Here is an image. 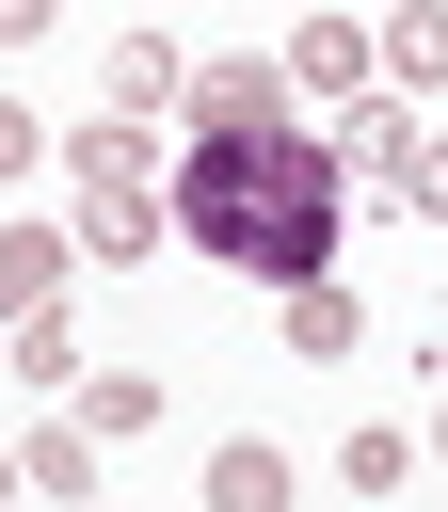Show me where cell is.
<instances>
[{"label": "cell", "mask_w": 448, "mask_h": 512, "mask_svg": "<svg viewBox=\"0 0 448 512\" xmlns=\"http://www.w3.org/2000/svg\"><path fill=\"white\" fill-rule=\"evenodd\" d=\"M272 336H288L304 368H352V352H368V304H352V272H320V288H288V304H272Z\"/></svg>", "instance_id": "obj_7"}, {"label": "cell", "mask_w": 448, "mask_h": 512, "mask_svg": "<svg viewBox=\"0 0 448 512\" xmlns=\"http://www.w3.org/2000/svg\"><path fill=\"white\" fill-rule=\"evenodd\" d=\"M64 416H80L96 448H144V432H160V368H80V384H64Z\"/></svg>", "instance_id": "obj_10"}, {"label": "cell", "mask_w": 448, "mask_h": 512, "mask_svg": "<svg viewBox=\"0 0 448 512\" xmlns=\"http://www.w3.org/2000/svg\"><path fill=\"white\" fill-rule=\"evenodd\" d=\"M32 160H48V112H32V96H0V192H16Z\"/></svg>", "instance_id": "obj_14"}, {"label": "cell", "mask_w": 448, "mask_h": 512, "mask_svg": "<svg viewBox=\"0 0 448 512\" xmlns=\"http://www.w3.org/2000/svg\"><path fill=\"white\" fill-rule=\"evenodd\" d=\"M0 496H32V480H16V448H0Z\"/></svg>", "instance_id": "obj_18"}, {"label": "cell", "mask_w": 448, "mask_h": 512, "mask_svg": "<svg viewBox=\"0 0 448 512\" xmlns=\"http://www.w3.org/2000/svg\"><path fill=\"white\" fill-rule=\"evenodd\" d=\"M320 128H336V160H352V176H368V192H384V208H400V176H416V128H432V112H416V96H384V80H368V96H352V112H320Z\"/></svg>", "instance_id": "obj_3"}, {"label": "cell", "mask_w": 448, "mask_h": 512, "mask_svg": "<svg viewBox=\"0 0 448 512\" xmlns=\"http://www.w3.org/2000/svg\"><path fill=\"white\" fill-rule=\"evenodd\" d=\"M64 288H80V240H64V224H0V336L48 320Z\"/></svg>", "instance_id": "obj_5"}, {"label": "cell", "mask_w": 448, "mask_h": 512, "mask_svg": "<svg viewBox=\"0 0 448 512\" xmlns=\"http://www.w3.org/2000/svg\"><path fill=\"white\" fill-rule=\"evenodd\" d=\"M288 480H304V464H288L272 432H224V448L192 464V496H208V512H288Z\"/></svg>", "instance_id": "obj_9"}, {"label": "cell", "mask_w": 448, "mask_h": 512, "mask_svg": "<svg viewBox=\"0 0 448 512\" xmlns=\"http://www.w3.org/2000/svg\"><path fill=\"white\" fill-rule=\"evenodd\" d=\"M400 208H416V224H448V128H416V176H400Z\"/></svg>", "instance_id": "obj_15"}, {"label": "cell", "mask_w": 448, "mask_h": 512, "mask_svg": "<svg viewBox=\"0 0 448 512\" xmlns=\"http://www.w3.org/2000/svg\"><path fill=\"white\" fill-rule=\"evenodd\" d=\"M272 64H288V96H304V112H352V96H368V80H384V64H368V32H352V16H304V32H288V48H272Z\"/></svg>", "instance_id": "obj_4"}, {"label": "cell", "mask_w": 448, "mask_h": 512, "mask_svg": "<svg viewBox=\"0 0 448 512\" xmlns=\"http://www.w3.org/2000/svg\"><path fill=\"white\" fill-rule=\"evenodd\" d=\"M16 384H48V400L80 384V320H64V304H48V320H16Z\"/></svg>", "instance_id": "obj_13"}, {"label": "cell", "mask_w": 448, "mask_h": 512, "mask_svg": "<svg viewBox=\"0 0 448 512\" xmlns=\"http://www.w3.org/2000/svg\"><path fill=\"white\" fill-rule=\"evenodd\" d=\"M16 480H32L48 512H80V496H96V432H80V416H48V432H16Z\"/></svg>", "instance_id": "obj_11"}, {"label": "cell", "mask_w": 448, "mask_h": 512, "mask_svg": "<svg viewBox=\"0 0 448 512\" xmlns=\"http://www.w3.org/2000/svg\"><path fill=\"white\" fill-rule=\"evenodd\" d=\"M48 160H64V240H80V272L176 256V224H160V128L96 112V128H48Z\"/></svg>", "instance_id": "obj_2"}, {"label": "cell", "mask_w": 448, "mask_h": 512, "mask_svg": "<svg viewBox=\"0 0 448 512\" xmlns=\"http://www.w3.org/2000/svg\"><path fill=\"white\" fill-rule=\"evenodd\" d=\"M48 16H64V0H0V48H32V32H48Z\"/></svg>", "instance_id": "obj_16"}, {"label": "cell", "mask_w": 448, "mask_h": 512, "mask_svg": "<svg viewBox=\"0 0 448 512\" xmlns=\"http://www.w3.org/2000/svg\"><path fill=\"white\" fill-rule=\"evenodd\" d=\"M336 480H352V496H400V480H416V432H400V416H352V432H336Z\"/></svg>", "instance_id": "obj_12"}, {"label": "cell", "mask_w": 448, "mask_h": 512, "mask_svg": "<svg viewBox=\"0 0 448 512\" xmlns=\"http://www.w3.org/2000/svg\"><path fill=\"white\" fill-rule=\"evenodd\" d=\"M416 448H432V464H448V400H432V432H416Z\"/></svg>", "instance_id": "obj_17"}, {"label": "cell", "mask_w": 448, "mask_h": 512, "mask_svg": "<svg viewBox=\"0 0 448 512\" xmlns=\"http://www.w3.org/2000/svg\"><path fill=\"white\" fill-rule=\"evenodd\" d=\"M176 96H192V48L176 32H112V112L128 128H176Z\"/></svg>", "instance_id": "obj_6"}, {"label": "cell", "mask_w": 448, "mask_h": 512, "mask_svg": "<svg viewBox=\"0 0 448 512\" xmlns=\"http://www.w3.org/2000/svg\"><path fill=\"white\" fill-rule=\"evenodd\" d=\"M368 64H384V96H448V0H384Z\"/></svg>", "instance_id": "obj_8"}, {"label": "cell", "mask_w": 448, "mask_h": 512, "mask_svg": "<svg viewBox=\"0 0 448 512\" xmlns=\"http://www.w3.org/2000/svg\"><path fill=\"white\" fill-rule=\"evenodd\" d=\"M160 224H176V256H208V272H240V288H320L336 256H352V160H336V128L320 112H256V128H176V160H160Z\"/></svg>", "instance_id": "obj_1"}]
</instances>
